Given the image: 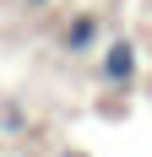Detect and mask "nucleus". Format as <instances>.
I'll return each mask as SVG.
<instances>
[{
    "mask_svg": "<svg viewBox=\"0 0 152 157\" xmlns=\"http://www.w3.org/2000/svg\"><path fill=\"white\" fill-rule=\"evenodd\" d=\"M98 76H103L109 87H130V81H136V44H130V38H114V44L103 49Z\"/></svg>",
    "mask_w": 152,
    "mask_h": 157,
    "instance_id": "obj_1",
    "label": "nucleus"
},
{
    "mask_svg": "<svg viewBox=\"0 0 152 157\" xmlns=\"http://www.w3.org/2000/svg\"><path fill=\"white\" fill-rule=\"evenodd\" d=\"M60 44L71 49V54L92 49V44H98V16H71V22H65V33H60Z\"/></svg>",
    "mask_w": 152,
    "mask_h": 157,
    "instance_id": "obj_2",
    "label": "nucleus"
},
{
    "mask_svg": "<svg viewBox=\"0 0 152 157\" xmlns=\"http://www.w3.org/2000/svg\"><path fill=\"white\" fill-rule=\"evenodd\" d=\"M60 157H87V152H60Z\"/></svg>",
    "mask_w": 152,
    "mask_h": 157,
    "instance_id": "obj_3",
    "label": "nucleus"
}]
</instances>
